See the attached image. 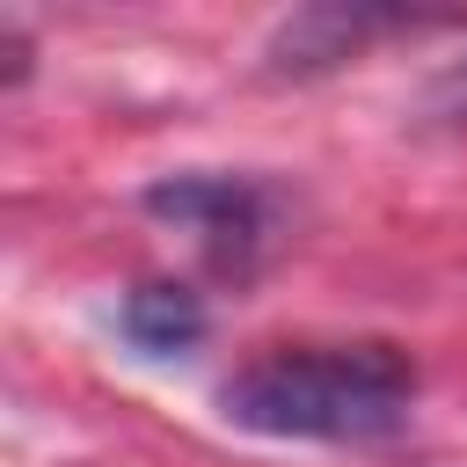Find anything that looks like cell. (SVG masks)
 Returning a JSON list of instances; mask_svg holds the SVG:
<instances>
[{
  "label": "cell",
  "instance_id": "6da1fadb",
  "mask_svg": "<svg viewBox=\"0 0 467 467\" xmlns=\"http://www.w3.org/2000/svg\"><path fill=\"white\" fill-rule=\"evenodd\" d=\"M416 401V365L394 343H299L248 358L219 409L226 423L255 438H321V445H365L387 438Z\"/></svg>",
  "mask_w": 467,
  "mask_h": 467
},
{
  "label": "cell",
  "instance_id": "277c9868",
  "mask_svg": "<svg viewBox=\"0 0 467 467\" xmlns=\"http://www.w3.org/2000/svg\"><path fill=\"white\" fill-rule=\"evenodd\" d=\"M124 336L139 350H153V358H175V350H190L204 336V299L190 285H175V277H146V285L124 292Z\"/></svg>",
  "mask_w": 467,
  "mask_h": 467
},
{
  "label": "cell",
  "instance_id": "5b68a950",
  "mask_svg": "<svg viewBox=\"0 0 467 467\" xmlns=\"http://www.w3.org/2000/svg\"><path fill=\"white\" fill-rule=\"evenodd\" d=\"M423 117H438V124H467V58H452V66L423 88Z\"/></svg>",
  "mask_w": 467,
  "mask_h": 467
},
{
  "label": "cell",
  "instance_id": "3957f363",
  "mask_svg": "<svg viewBox=\"0 0 467 467\" xmlns=\"http://www.w3.org/2000/svg\"><path fill=\"white\" fill-rule=\"evenodd\" d=\"M409 15H387V7H343V0H321V7H299L277 22V36L263 44V73L270 80H306V73H328L343 58H358L379 29H401Z\"/></svg>",
  "mask_w": 467,
  "mask_h": 467
},
{
  "label": "cell",
  "instance_id": "7a4b0ae2",
  "mask_svg": "<svg viewBox=\"0 0 467 467\" xmlns=\"http://www.w3.org/2000/svg\"><path fill=\"white\" fill-rule=\"evenodd\" d=\"M146 212L190 226L219 263H248L263 241V190L241 175H161L146 182Z\"/></svg>",
  "mask_w": 467,
  "mask_h": 467
}]
</instances>
